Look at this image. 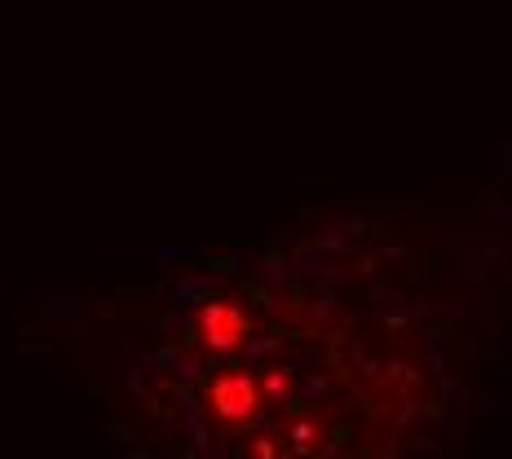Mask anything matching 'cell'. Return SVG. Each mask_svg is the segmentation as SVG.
Here are the masks:
<instances>
[{
  "label": "cell",
  "instance_id": "6da1fadb",
  "mask_svg": "<svg viewBox=\"0 0 512 459\" xmlns=\"http://www.w3.org/2000/svg\"><path fill=\"white\" fill-rule=\"evenodd\" d=\"M212 407H217L221 420L243 424L256 411V380L252 376H221L212 384Z\"/></svg>",
  "mask_w": 512,
  "mask_h": 459
},
{
  "label": "cell",
  "instance_id": "7a4b0ae2",
  "mask_svg": "<svg viewBox=\"0 0 512 459\" xmlns=\"http://www.w3.org/2000/svg\"><path fill=\"white\" fill-rule=\"evenodd\" d=\"M204 336L212 349H234L243 336H248V318H243V309L234 305H208L204 309Z\"/></svg>",
  "mask_w": 512,
  "mask_h": 459
}]
</instances>
